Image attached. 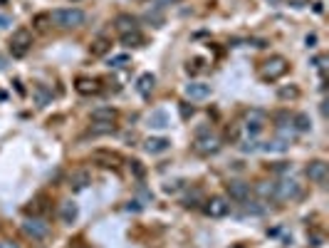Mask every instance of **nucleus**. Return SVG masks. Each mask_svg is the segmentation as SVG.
Segmentation results:
<instances>
[{"mask_svg": "<svg viewBox=\"0 0 329 248\" xmlns=\"http://www.w3.org/2000/svg\"><path fill=\"white\" fill-rule=\"evenodd\" d=\"M47 18H50V25H55V28H60V30L79 28V25H85V20H87L85 10H79V8H60V10H52Z\"/></svg>", "mask_w": 329, "mask_h": 248, "instance_id": "obj_1", "label": "nucleus"}, {"mask_svg": "<svg viewBox=\"0 0 329 248\" xmlns=\"http://www.w3.org/2000/svg\"><path fill=\"white\" fill-rule=\"evenodd\" d=\"M287 70H290V62L285 60L282 55H275V57H270L260 65V80H265V82H275V80H280L282 75H287Z\"/></svg>", "mask_w": 329, "mask_h": 248, "instance_id": "obj_2", "label": "nucleus"}, {"mask_svg": "<svg viewBox=\"0 0 329 248\" xmlns=\"http://www.w3.org/2000/svg\"><path fill=\"white\" fill-rule=\"evenodd\" d=\"M32 47V32L28 28H20V30L13 32L10 37V55L13 57H25Z\"/></svg>", "mask_w": 329, "mask_h": 248, "instance_id": "obj_3", "label": "nucleus"}, {"mask_svg": "<svg viewBox=\"0 0 329 248\" xmlns=\"http://www.w3.org/2000/svg\"><path fill=\"white\" fill-rule=\"evenodd\" d=\"M23 233H25L28 238L42 241V238H47V233H50V223L42 216H28L23 221Z\"/></svg>", "mask_w": 329, "mask_h": 248, "instance_id": "obj_4", "label": "nucleus"}, {"mask_svg": "<svg viewBox=\"0 0 329 248\" xmlns=\"http://www.w3.org/2000/svg\"><path fill=\"white\" fill-rule=\"evenodd\" d=\"M275 186V201H292L302 196V186L295 179H280Z\"/></svg>", "mask_w": 329, "mask_h": 248, "instance_id": "obj_5", "label": "nucleus"}, {"mask_svg": "<svg viewBox=\"0 0 329 248\" xmlns=\"http://www.w3.org/2000/svg\"><path fill=\"white\" fill-rule=\"evenodd\" d=\"M203 211L210 218H223L230 214V204L225 196H210L208 201H203Z\"/></svg>", "mask_w": 329, "mask_h": 248, "instance_id": "obj_6", "label": "nucleus"}, {"mask_svg": "<svg viewBox=\"0 0 329 248\" xmlns=\"http://www.w3.org/2000/svg\"><path fill=\"white\" fill-rule=\"evenodd\" d=\"M193 149L198 152V154L208 156V154H215L218 149H220V139L213 134V132H206V134H198L196 137V142H193Z\"/></svg>", "mask_w": 329, "mask_h": 248, "instance_id": "obj_7", "label": "nucleus"}, {"mask_svg": "<svg viewBox=\"0 0 329 248\" xmlns=\"http://www.w3.org/2000/svg\"><path fill=\"white\" fill-rule=\"evenodd\" d=\"M265 122H268V114H265L263 109H248V112H245V132H248L250 137L260 134Z\"/></svg>", "mask_w": 329, "mask_h": 248, "instance_id": "obj_8", "label": "nucleus"}, {"mask_svg": "<svg viewBox=\"0 0 329 248\" xmlns=\"http://www.w3.org/2000/svg\"><path fill=\"white\" fill-rule=\"evenodd\" d=\"M92 161L104 169H117L121 164V156L117 152H109V149H97V152H92Z\"/></svg>", "mask_w": 329, "mask_h": 248, "instance_id": "obj_9", "label": "nucleus"}, {"mask_svg": "<svg viewBox=\"0 0 329 248\" xmlns=\"http://www.w3.org/2000/svg\"><path fill=\"white\" fill-rule=\"evenodd\" d=\"M327 161H322V159H317V161H312L309 166H307V179L309 181H314V184H324L327 181Z\"/></svg>", "mask_w": 329, "mask_h": 248, "instance_id": "obj_10", "label": "nucleus"}, {"mask_svg": "<svg viewBox=\"0 0 329 248\" xmlns=\"http://www.w3.org/2000/svg\"><path fill=\"white\" fill-rule=\"evenodd\" d=\"M67 181H69V189H72V191H82V189H87V186L92 184V174L87 169H77V171L69 174Z\"/></svg>", "mask_w": 329, "mask_h": 248, "instance_id": "obj_11", "label": "nucleus"}, {"mask_svg": "<svg viewBox=\"0 0 329 248\" xmlns=\"http://www.w3.org/2000/svg\"><path fill=\"white\" fill-rule=\"evenodd\" d=\"M228 196L242 204L245 199H250V184L248 181H228Z\"/></svg>", "mask_w": 329, "mask_h": 248, "instance_id": "obj_12", "label": "nucleus"}, {"mask_svg": "<svg viewBox=\"0 0 329 248\" xmlns=\"http://www.w3.org/2000/svg\"><path fill=\"white\" fill-rule=\"evenodd\" d=\"M74 90H77L79 94H99V92H102V85H99V80L79 77V80L74 82Z\"/></svg>", "mask_w": 329, "mask_h": 248, "instance_id": "obj_13", "label": "nucleus"}, {"mask_svg": "<svg viewBox=\"0 0 329 248\" xmlns=\"http://www.w3.org/2000/svg\"><path fill=\"white\" fill-rule=\"evenodd\" d=\"M186 97L188 99H206V97H210V85L191 82V85H186Z\"/></svg>", "mask_w": 329, "mask_h": 248, "instance_id": "obj_14", "label": "nucleus"}, {"mask_svg": "<svg viewBox=\"0 0 329 248\" xmlns=\"http://www.w3.org/2000/svg\"><path fill=\"white\" fill-rule=\"evenodd\" d=\"M169 147H171V142L163 139V137H149L146 144H144V149H146L149 154H163Z\"/></svg>", "mask_w": 329, "mask_h": 248, "instance_id": "obj_15", "label": "nucleus"}, {"mask_svg": "<svg viewBox=\"0 0 329 248\" xmlns=\"http://www.w3.org/2000/svg\"><path fill=\"white\" fill-rule=\"evenodd\" d=\"M114 28H117L121 35L134 32V30H136V18H134V15H129V13H121V15H117V20H114Z\"/></svg>", "mask_w": 329, "mask_h": 248, "instance_id": "obj_16", "label": "nucleus"}, {"mask_svg": "<svg viewBox=\"0 0 329 248\" xmlns=\"http://www.w3.org/2000/svg\"><path fill=\"white\" fill-rule=\"evenodd\" d=\"M153 87H156V77H153L151 72H144V75L136 80V90H139L141 97H149V94L153 92Z\"/></svg>", "mask_w": 329, "mask_h": 248, "instance_id": "obj_17", "label": "nucleus"}, {"mask_svg": "<svg viewBox=\"0 0 329 248\" xmlns=\"http://www.w3.org/2000/svg\"><path fill=\"white\" fill-rule=\"evenodd\" d=\"M77 216H79V209H77V204H74V201H64V204L60 206L62 223H74Z\"/></svg>", "mask_w": 329, "mask_h": 248, "instance_id": "obj_18", "label": "nucleus"}, {"mask_svg": "<svg viewBox=\"0 0 329 248\" xmlns=\"http://www.w3.org/2000/svg\"><path fill=\"white\" fill-rule=\"evenodd\" d=\"M265 211H268V206L263 201H250V199L242 201V214L245 216H263Z\"/></svg>", "mask_w": 329, "mask_h": 248, "instance_id": "obj_19", "label": "nucleus"}, {"mask_svg": "<svg viewBox=\"0 0 329 248\" xmlns=\"http://www.w3.org/2000/svg\"><path fill=\"white\" fill-rule=\"evenodd\" d=\"M92 119L94 122H114L117 119V109H112V107H97V109H92Z\"/></svg>", "mask_w": 329, "mask_h": 248, "instance_id": "obj_20", "label": "nucleus"}, {"mask_svg": "<svg viewBox=\"0 0 329 248\" xmlns=\"http://www.w3.org/2000/svg\"><path fill=\"white\" fill-rule=\"evenodd\" d=\"M47 214V196H35L28 206V216H42Z\"/></svg>", "mask_w": 329, "mask_h": 248, "instance_id": "obj_21", "label": "nucleus"}, {"mask_svg": "<svg viewBox=\"0 0 329 248\" xmlns=\"http://www.w3.org/2000/svg\"><path fill=\"white\" fill-rule=\"evenodd\" d=\"M109 50H112V42H109L107 37H97V40L92 42V47H90L92 57H102V55H107Z\"/></svg>", "mask_w": 329, "mask_h": 248, "instance_id": "obj_22", "label": "nucleus"}, {"mask_svg": "<svg viewBox=\"0 0 329 248\" xmlns=\"http://www.w3.org/2000/svg\"><path fill=\"white\" fill-rule=\"evenodd\" d=\"M114 132H117L114 122H94L90 127V134H92V137H104V134H114Z\"/></svg>", "mask_w": 329, "mask_h": 248, "instance_id": "obj_23", "label": "nucleus"}, {"mask_svg": "<svg viewBox=\"0 0 329 248\" xmlns=\"http://www.w3.org/2000/svg\"><path fill=\"white\" fill-rule=\"evenodd\" d=\"M149 127H153V129H166V127H169V117H166V112H163V109L153 112V114L149 117Z\"/></svg>", "mask_w": 329, "mask_h": 248, "instance_id": "obj_24", "label": "nucleus"}, {"mask_svg": "<svg viewBox=\"0 0 329 248\" xmlns=\"http://www.w3.org/2000/svg\"><path fill=\"white\" fill-rule=\"evenodd\" d=\"M141 42H144V37H141V32H139V30L121 35V45H126V47H139Z\"/></svg>", "mask_w": 329, "mask_h": 248, "instance_id": "obj_25", "label": "nucleus"}, {"mask_svg": "<svg viewBox=\"0 0 329 248\" xmlns=\"http://www.w3.org/2000/svg\"><path fill=\"white\" fill-rule=\"evenodd\" d=\"M260 149H263V152H287V149H290V142H285V139H275V142L263 144Z\"/></svg>", "mask_w": 329, "mask_h": 248, "instance_id": "obj_26", "label": "nucleus"}, {"mask_svg": "<svg viewBox=\"0 0 329 248\" xmlns=\"http://www.w3.org/2000/svg\"><path fill=\"white\" fill-rule=\"evenodd\" d=\"M292 124H295V127H292L295 132H309V129H312V122H309V117H307L304 112L297 114V117H292Z\"/></svg>", "mask_w": 329, "mask_h": 248, "instance_id": "obj_27", "label": "nucleus"}, {"mask_svg": "<svg viewBox=\"0 0 329 248\" xmlns=\"http://www.w3.org/2000/svg\"><path fill=\"white\" fill-rule=\"evenodd\" d=\"M198 201H203V194H201L198 189H193V191L183 199V206H186V209H196V206H198Z\"/></svg>", "mask_w": 329, "mask_h": 248, "instance_id": "obj_28", "label": "nucleus"}, {"mask_svg": "<svg viewBox=\"0 0 329 248\" xmlns=\"http://www.w3.org/2000/svg\"><path fill=\"white\" fill-rule=\"evenodd\" d=\"M144 20H146V23H151V25H161V23H163V15H161V5H156L153 10H149V13L144 15Z\"/></svg>", "mask_w": 329, "mask_h": 248, "instance_id": "obj_29", "label": "nucleus"}, {"mask_svg": "<svg viewBox=\"0 0 329 248\" xmlns=\"http://www.w3.org/2000/svg\"><path fill=\"white\" fill-rule=\"evenodd\" d=\"M35 94H37V104H40V107H45V104L50 102V97H52V94L47 92L45 85H35Z\"/></svg>", "mask_w": 329, "mask_h": 248, "instance_id": "obj_30", "label": "nucleus"}, {"mask_svg": "<svg viewBox=\"0 0 329 248\" xmlns=\"http://www.w3.org/2000/svg\"><path fill=\"white\" fill-rule=\"evenodd\" d=\"M255 191H258L263 199H275V186L268 184V181H260V184L255 186Z\"/></svg>", "mask_w": 329, "mask_h": 248, "instance_id": "obj_31", "label": "nucleus"}, {"mask_svg": "<svg viewBox=\"0 0 329 248\" xmlns=\"http://www.w3.org/2000/svg\"><path fill=\"white\" fill-rule=\"evenodd\" d=\"M280 99H297L299 97V90L295 85H290V87H280V92H277Z\"/></svg>", "mask_w": 329, "mask_h": 248, "instance_id": "obj_32", "label": "nucleus"}, {"mask_svg": "<svg viewBox=\"0 0 329 248\" xmlns=\"http://www.w3.org/2000/svg\"><path fill=\"white\" fill-rule=\"evenodd\" d=\"M129 62H131L129 55H114V57L109 60V67H117V70H119V67H126Z\"/></svg>", "mask_w": 329, "mask_h": 248, "instance_id": "obj_33", "label": "nucleus"}, {"mask_svg": "<svg viewBox=\"0 0 329 248\" xmlns=\"http://www.w3.org/2000/svg\"><path fill=\"white\" fill-rule=\"evenodd\" d=\"M258 149H260V144H258L255 139H248V142L240 144V152H245V154H253V152H258Z\"/></svg>", "mask_w": 329, "mask_h": 248, "instance_id": "obj_34", "label": "nucleus"}, {"mask_svg": "<svg viewBox=\"0 0 329 248\" xmlns=\"http://www.w3.org/2000/svg\"><path fill=\"white\" fill-rule=\"evenodd\" d=\"M181 189H183V181H181V179H174V181H166V184H163V191H166V194H176Z\"/></svg>", "mask_w": 329, "mask_h": 248, "instance_id": "obj_35", "label": "nucleus"}, {"mask_svg": "<svg viewBox=\"0 0 329 248\" xmlns=\"http://www.w3.org/2000/svg\"><path fill=\"white\" fill-rule=\"evenodd\" d=\"M129 169H131V174L136 176V179H144V166H141V161H129Z\"/></svg>", "mask_w": 329, "mask_h": 248, "instance_id": "obj_36", "label": "nucleus"}, {"mask_svg": "<svg viewBox=\"0 0 329 248\" xmlns=\"http://www.w3.org/2000/svg\"><path fill=\"white\" fill-rule=\"evenodd\" d=\"M275 122H277V129H280V127H287V124H292V117H290L287 112H280V114H275Z\"/></svg>", "mask_w": 329, "mask_h": 248, "instance_id": "obj_37", "label": "nucleus"}, {"mask_svg": "<svg viewBox=\"0 0 329 248\" xmlns=\"http://www.w3.org/2000/svg\"><path fill=\"white\" fill-rule=\"evenodd\" d=\"M179 112H181V117H183V119H188V117L193 114V104H188V102H181V104H179Z\"/></svg>", "mask_w": 329, "mask_h": 248, "instance_id": "obj_38", "label": "nucleus"}, {"mask_svg": "<svg viewBox=\"0 0 329 248\" xmlns=\"http://www.w3.org/2000/svg\"><path fill=\"white\" fill-rule=\"evenodd\" d=\"M225 137H228L230 142H238V139H240V127H238V124H233V127H228V132H225Z\"/></svg>", "mask_w": 329, "mask_h": 248, "instance_id": "obj_39", "label": "nucleus"}, {"mask_svg": "<svg viewBox=\"0 0 329 248\" xmlns=\"http://www.w3.org/2000/svg\"><path fill=\"white\" fill-rule=\"evenodd\" d=\"M312 65H314L319 72H324V70H327V57H324V55H317V57L312 60Z\"/></svg>", "mask_w": 329, "mask_h": 248, "instance_id": "obj_40", "label": "nucleus"}, {"mask_svg": "<svg viewBox=\"0 0 329 248\" xmlns=\"http://www.w3.org/2000/svg\"><path fill=\"white\" fill-rule=\"evenodd\" d=\"M45 23H50V18H47V15H37V18H35V25H37L40 30H45V28H47Z\"/></svg>", "mask_w": 329, "mask_h": 248, "instance_id": "obj_41", "label": "nucleus"}, {"mask_svg": "<svg viewBox=\"0 0 329 248\" xmlns=\"http://www.w3.org/2000/svg\"><path fill=\"white\" fill-rule=\"evenodd\" d=\"M13 25V20H10V15H5V13H0V28H10Z\"/></svg>", "mask_w": 329, "mask_h": 248, "instance_id": "obj_42", "label": "nucleus"}, {"mask_svg": "<svg viewBox=\"0 0 329 248\" xmlns=\"http://www.w3.org/2000/svg\"><path fill=\"white\" fill-rule=\"evenodd\" d=\"M304 42H307V47H317V35H307Z\"/></svg>", "mask_w": 329, "mask_h": 248, "instance_id": "obj_43", "label": "nucleus"}, {"mask_svg": "<svg viewBox=\"0 0 329 248\" xmlns=\"http://www.w3.org/2000/svg\"><path fill=\"white\" fill-rule=\"evenodd\" d=\"M272 169H275V171H287V169H290V164H287V161H277Z\"/></svg>", "mask_w": 329, "mask_h": 248, "instance_id": "obj_44", "label": "nucleus"}, {"mask_svg": "<svg viewBox=\"0 0 329 248\" xmlns=\"http://www.w3.org/2000/svg\"><path fill=\"white\" fill-rule=\"evenodd\" d=\"M126 211H141V204H139V201H129V204H126Z\"/></svg>", "mask_w": 329, "mask_h": 248, "instance_id": "obj_45", "label": "nucleus"}, {"mask_svg": "<svg viewBox=\"0 0 329 248\" xmlns=\"http://www.w3.org/2000/svg\"><path fill=\"white\" fill-rule=\"evenodd\" d=\"M309 241H312V246H322V241H324V238H322L319 233H312V236H309Z\"/></svg>", "mask_w": 329, "mask_h": 248, "instance_id": "obj_46", "label": "nucleus"}, {"mask_svg": "<svg viewBox=\"0 0 329 248\" xmlns=\"http://www.w3.org/2000/svg\"><path fill=\"white\" fill-rule=\"evenodd\" d=\"M0 248H20L15 241H0Z\"/></svg>", "mask_w": 329, "mask_h": 248, "instance_id": "obj_47", "label": "nucleus"}, {"mask_svg": "<svg viewBox=\"0 0 329 248\" xmlns=\"http://www.w3.org/2000/svg\"><path fill=\"white\" fill-rule=\"evenodd\" d=\"M79 248H90V246H79Z\"/></svg>", "mask_w": 329, "mask_h": 248, "instance_id": "obj_48", "label": "nucleus"}]
</instances>
